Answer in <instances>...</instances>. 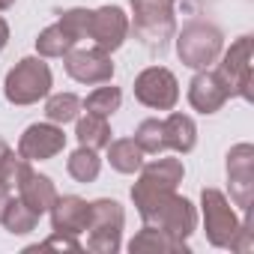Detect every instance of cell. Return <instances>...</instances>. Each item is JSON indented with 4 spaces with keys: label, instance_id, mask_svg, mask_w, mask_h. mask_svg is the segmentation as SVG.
Instances as JSON below:
<instances>
[{
    "label": "cell",
    "instance_id": "6da1fadb",
    "mask_svg": "<svg viewBox=\"0 0 254 254\" xmlns=\"http://www.w3.org/2000/svg\"><path fill=\"white\" fill-rule=\"evenodd\" d=\"M138 206V215L144 224H153L177 239H189L197 227V212L189 197H180L177 191H159V194H141L132 197Z\"/></svg>",
    "mask_w": 254,
    "mask_h": 254
},
{
    "label": "cell",
    "instance_id": "7a4b0ae2",
    "mask_svg": "<svg viewBox=\"0 0 254 254\" xmlns=\"http://www.w3.org/2000/svg\"><path fill=\"white\" fill-rule=\"evenodd\" d=\"M51 66L45 63V57H24L18 60L9 72H6V84L3 93L12 105H36L39 99H45L51 93Z\"/></svg>",
    "mask_w": 254,
    "mask_h": 254
},
{
    "label": "cell",
    "instance_id": "3957f363",
    "mask_svg": "<svg viewBox=\"0 0 254 254\" xmlns=\"http://www.w3.org/2000/svg\"><path fill=\"white\" fill-rule=\"evenodd\" d=\"M224 51V36L209 21H191L177 36V54L189 69H209Z\"/></svg>",
    "mask_w": 254,
    "mask_h": 254
},
{
    "label": "cell",
    "instance_id": "277c9868",
    "mask_svg": "<svg viewBox=\"0 0 254 254\" xmlns=\"http://www.w3.org/2000/svg\"><path fill=\"white\" fill-rule=\"evenodd\" d=\"M132 24L144 45L165 48L177 30L174 0H132Z\"/></svg>",
    "mask_w": 254,
    "mask_h": 254
},
{
    "label": "cell",
    "instance_id": "5b68a950",
    "mask_svg": "<svg viewBox=\"0 0 254 254\" xmlns=\"http://www.w3.org/2000/svg\"><path fill=\"white\" fill-rule=\"evenodd\" d=\"M126 212L117 200H93L90 203V224H87V248L96 254H114L120 251Z\"/></svg>",
    "mask_w": 254,
    "mask_h": 254
},
{
    "label": "cell",
    "instance_id": "8992f818",
    "mask_svg": "<svg viewBox=\"0 0 254 254\" xmlns=\"http://www.w3.org/2000/svg\"><path fill=\"white\" fill-rule=\"evenodd\" d=\"M200 209H203V230L209 245L215 248H233L236 236H239V218L230 206V200L224 197V191L218 189H203L200 191Z\"/></svg>",
    "mask_w": 254,
    "mask_h": 254
},
{
    "label": "cell",
    "instance_id": "52a82bcc",
    "mask_svg": "<svg viewBox=\"0 0 254 254\" xmlns=\"http://www.w3.org/2000/svg\"><path fill=\"white\" fill-rule=\"evenodd\" d=\"M135 99L153 111H174L180 102V81L165 66H150L135 78Z\"/></svg>",
    "mask_w": 254,
    "mask_h": 254
},
{
    "label": "cell",
    "instance_id": "ba28073f",
    "mask_svg": "<svg viewBox=\"0 0 254 254\" xmlns=\"http://www.w3.org/2000/svg\"><path fill=\"white\" fill-rule=\"evenodd\" d=\"M215 72L224 81V87H227L230 96L251 99L254 96V90H251V36H239L221 54V63H218Z\"/></svg>",
    "mask_w": 254,
    "mask_h": 254
},
{
    "label": "cell",
    "instance_id": "9c48e42d",
    "mask_svg": "<svg viewBox=\"0 0 254 254\" xmlns=\"http://www.w3.org/2000/svg\"><path fill=\"white\" fill-rule=\"evenodd\" d=\"M227 183H230V200L242 206L245 212L254 203V147L236 144L227 153Z\"/></svg>",
    "mask_w": 254,
    "mask_h": 254
},
{
    "label": "cell",
    "instance_id": "30bf717a",
    "mask_svg": "<svg viewBox=\"0 0 254 254\" xmlns=\"http://www.w3.org/2000/svg\"><path fill=\"white\" fill-rule=\"evenodd\" d=\"M66 75L78 84H111L114 78V60L102 48H72L63 57Z\"/></svg>",
    "mask_w": 254,
    "mask_h": 254
},
{
    "label": "cell",
    "instance_id": "8fae6325",
    "mask_svg": "<svg viewBox=\"0 0 254 254\" xmlns=\"http://www.w3.org/2000/svg\"><path fill=\"white\" fill-rule=\"evenodd\" d=\"M63 147H66V135L63 126L57 123H33L18 138V156L27 162H48L57 153H63Z\"/></svg>",
    "mask_w": 254,
    "mask_h": 254
},
{
    "label": "cell",
    "instance_id": "7c38bea8",
    "mask_svg": "<svg viewBox=\"0 0 254 254\" xmlns=\"http://www.w3.org/2000/svg\"><path fill=\"white\" fill-rule=\"evenodd\" d=\"M129 27H132L129 15H126L120 6H99L90 15V36L87 39H93L96 48H102V51L111 54V51H117L126 42Z\"/></svg>",
    "mask_w": 254,
    "mask_h": 254
},
{
    "label": "cell",
    "instance_id": "4fadbf2b",
    "mask_svg": "<svg viewBox=\"0 0 254 254\" xmlns=\"http://www.w3.org/2000/svg\"><path fill=\"white\" fill-rule=\"evenodd\" d=\"M138 183L132 186V197L141 194H159V191H177V186L186 177V168L180 159H153L150 165H141Z\"/></svg>",
    "mask_w": 254,
    "mask_h": 254
},
{
    "label": "cell",
    "instance_id": "5bb4252c",
    "mask_svg": "<svg viewBox=\"0 0 254 254\" xmlns=\"http://www.w3.org/2000/svg\"><path fill=\"white\" fill-rule=\"evenodd\" d=\"M230 99L224 81L218 78V72L212 69H197V75L189 84V105L200 114H215L224 108V102Z\"/></svg>",
    "mask_w": 254,
    "mask_h": 254
},
{
    "label": "cell",
    "instance_id": "9a60e30c",
    "mask_svg": "<svg viewBox=\"0 0 254 254\" xmlns=\"http://www.w3.org/2000/svg\"><path fill=\"white\" fill-rule=\"evenodd\" d=\"M51 215V227L57 233H69V236H78V233H87V224H90V203L78 194H57L54 206L48 209Z\"/></svg>",
    "mask_w": 254,
    "mask_h": 254
},
{
    "label": "cell",
    "instance_id": "2e32d148",
    "mask_svg": "<svg viewBox=\"0 0 254 254\" xmlns=\"http://www.w3.org/2000/svg\"><path fill=\"white\" fill-rule=\"evenodd\" d=\"M129 251L132 254H189V245L186 239H177L153 224H144V230L132 236Z\"/></svg>",
    "mask_w": 254,
    "mask_h": 254
},
{
    "label": "cell",
    "instance_id": "e0dca14e",
    "mask_svg": "<svg viewBox=\"0 0 254 254\" xmlns=\"http://www.w3.org/2000/svg\"><path fill=\"white\" fill-rule=\"evenodd\" d=\"M18 197H21V203H27L36 215H45V212L54 206V200H57V189H54V183H51L48 177L30 171V174L24 177V183L18 186Z\"/></svg>",
    "mask_w": 254,
    "mask_h": 254
},
{
    "label": "cell",
    "instance_id": "ac0fdd59",
    "mask_svg": "<svg viewBox=\"0 0 254 254\" xmlns=\"http://www.w3.org/2000/svg\"><path fill=\"white\" fill-rule=\"evenodd\" d=\"M165 141H168V150L174 153H191L194 144H197V126L189 114H180V111H171L165 120Z\"/></svg>",
    "mask_w": 254,
    "mask_h": 254
},
{
    "label": "cell",
    "instance_id": "d6986e66",
    "mask_svg": "<svg viewBox=\"0 0 254 254\" xmlns=\"http://www.w3.org/2000/svg\"><path fill=\"white\" fill-rule=\"evenodd\" d=\"M108 162L117 174H138L141 165H144V150L135 144V138H120V141H111L108 147Z\"/></svg>",
    "mask_w": 254,
    "mask_h": 254
},
{
    "label": "cell",
    "instance_id": "ffe728a7",
    "mask_svg": "<svg viewBox=\"0 0 254 254\" xmlns=\"http://www.w3.org/2000/svg\"><path fill=\"white\" fill-rule=\"evenodd\" d=\"M75 138L81 141V147L105 150V147L111 144V126H108V117H99V114L78 117V120H75Z\"/></svg>",
    "mask_w": 254,
    "mask_h": 254
},
{
    "label": "cell",
    "instance_id": "44dd1931",
    "mask_svg": "<svg viewBox=\"0 0 254 254\" xmlns=\"http://www.w3.org/2000/svg\"><path fill=\"white\" fill-rule=\"evenodd\" d=\"M0 224H3L12 236H24V233L36 230L39 215H36L27 203H21V197L15 200V197L9 194V200H6V206H3V212H0Z\"/></svg>",
    "mask_w": 254,
    "mask_h": 254
},
{
    "label": "cell",
    "instance_id": "7402d4cb",
    "mask_svg": "<svg viewBox=\"0 0 254 254\" xmlns=\"http://www.w3.org/2000/svg\"><path fill=\"white\" fill-rule=\"evenodd\" d=\"M75 45H78V39H75L60 21L51 24V27H45V30L36 36V51H39V57H66Z\"/></svg>",
    "mask_w": 254,
    "mask_h": 254
},
{
    "label": "cell",
    "instance_id": "603a6c76",
    "mask_svg": "<svg viewBox=\"0 0 254 254\" xmlns=\"http://www.w3.org/2000/svg\"><path fill=\"white\" fill-rule=\"evenodd\" d=\"M66 171L75 183H93L102 171V159H99V150H90V147H78L69 162H66Z\"/></svg>",
    "mask_w": 254,
    "mask_h": 254
},
{
    "label": "cell",
    "instance_id": "cb8c5ba5",
    "mask_svg": "<svg viewBox=\"0 0 254 254\" xmlns=\"http://www.w3.org/2000/svg\"><path fill=\"white\" fill-rule=\"evenodd\" d=\"M81 111H84V105L75 93H54L45 102V117H48V123H57V126H66V123L78 120Z\"/></svg>",
    "mask_w": 254,
    "mask_h": 254
},
{
    "label": "cell",
    "instance_id": "d4e9b609",
    "mask_svg": "<svg viewBox=\"0 0 254 254\" xmlns=\"http://www.w3.org/2000/svg\"><path fill=\"white\" fill-rule=\"evenodd\" d=\"M135 144L150 153V156H162L168 150V141H165V123L162 120H144L138 129H135Z\"/></svg>",
    "mask_w": 254,
    "mask_h": 254
},
{
    "label": "cell",
    "instance_id": "484cf974",
    "mask_svg": "<svg viewBox=\"0 0 254 254\" xmlns=\"http://www.w3.org/2000/svg\"><path fill=\"white\" fill-rule=\"evenodd\" d=\"M81 105L87 108V114L111 117L114 111H120V105H123V93H120L117 87H96V90H93Z\"/></svg>",
    "mask_w": 254,
    "mask_h": 254
},
{
    "label": "cell",
    "instance_id": "4316f807",
    "mask_svg": "<svg viewBox=\"0 0 254 254\" xmlns=\"http://www.w3.org/2000/svg\"><path fill=\"white\" fill-rule=\"evenodd\" d=\"M33 168H30V162L27 159H21L18 153H6L3 159H0V183H3L9 191H18V186L24 183V177L30 174Z\"/></svg>",
    "mask_w": 254,
    "mask_h": 254
},
{
    "label": "cell",
    "instance_id": "83f0119b",
    "mask_svg": "<svg viewBox=\"0 0 254 254\" xmlns=\"http://www.w3.org/2000/svg\"><path fill=\"white\" fill-rule=\"evenodd\" d=\"M90 15H93V9H66L60 15V24L81 42L90 36Z\"/></svg>",
    "mask_w": 254,
    "mask_h": 254
},
{
    "label": "cell",
    "instance_id": "f1b7e54d",
    "mask_svg": "<svg viewBox=\"0 0 254 254\" xmlns=\"http://www.w3.org/2000/svg\"><path fill=\"white\" fill-rule=\"evenodd\" d=\"M39 248H57V251H81V242L75 239V236H69V233H51L45 242H39V245H33V248H27V251H39Z\"/></svg>",
    "mask_w": 254,
    "mask_h": 254
},
{
    "label": "cell",
    "instance_id": "f546056e",
    "mask_svg": "<svg viewBox=\"0 0 254 254\" xmlns=\"http://www.w3.org/2000/svg\"><path fill=\"white\" fill-rule=\"evenodd\" d=\"M6 42H9V24H6L3 18H0V51L6 48Z\"/></svg>",
    "mask_w": 254,
    "mask_h": 254
},
{
    "label": "cell",
    "instance_id": "4dcf8cb0",
    "mask_svg": "<svg viewBox=\"0 0 254 254\" xmlns=\"http://www.w3.org/2000/svg\"><path fill=\"white\" fill-rule=\"evenodd\" d=\"M6 200H9V189L0 183V212H3V206H6Z\"/></svg>",
    "mask_w": 254,
    "mask_h": 254
},
{
    "label": "cell",
    "instance_id": "1f68e13d",
    "mask_svg": "<svg viewBox=\"0 0 254 254\" xmlns=\"http://www.w3.org/2000/svg\"><path fill=\"white\" fill-rule=\"evenodd\" d=\"M6 153H9V144H6V141H3V138H0V159H3V156H6Z\"/></svg>",
    "mask_w": 254,
    "mask_h": 254
},
{
    "label": "cell",
    "instance_id": "d6a6232c",
    "mask_svg": "<svg viewBox=\"0 0 254 254\" xmlns=\"http://www.w3.org/2000/svg\"><path fill=\"white\" fill-rule=\"evenodd\" d=\"M12 3H15V0H0V9H9Z\"/></svg>",
    "mask_w": 254,
    "mask_h": 254
}]
</instances>
